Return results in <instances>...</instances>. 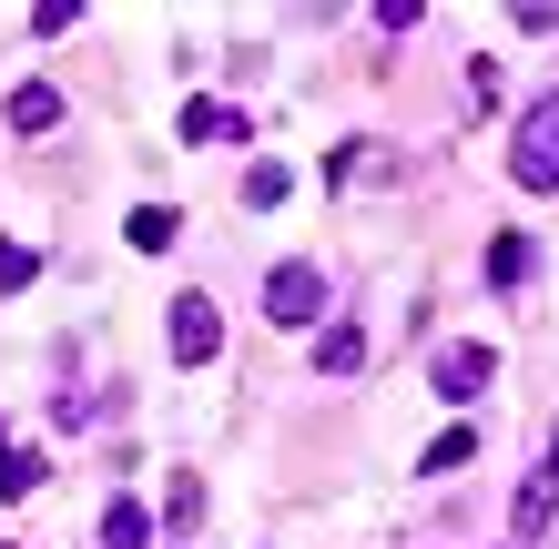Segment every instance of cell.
Here are the masks:
<instances>
[{"mask_svg":"<svg viewBox=\"0 0 559 549\" xmlns=\"http://www.w3.org/2000/svg\"><path fill=\"white\" fill-rule=\"evenodd\" d=\"M488 285H530V235H499V244H488Z\"/></svg>","mask_w":559,"mask_h":549,"instance_id":"30bf717a","label":"cell"},{"mask_svg":"<svg viewBox=\"0 0 559 549\" xmlns=\"http://www.w3.org/2000/svg\"><path fill=\"white\" fill-rule=\"evenodd\" d=\"M549 509H559V478H530V489L509 499V520H519V539H539V529H549Z\"/></svg>","mask_w":559,"mask_h":549,"instance_id":"ba28073f","label":"cell"},{"mask_svg":"<svg viewBox=\"0 0 559 549\" xmlns=\"http://www.w3.org/2000/svg\"><path fill=\"white\" fill-rule=\"evenodd\" d=\"M31 285V244H0V296H21Z\"/></svg>","mask_w":559,"mask_h":549,"instance_id":"9a60e30c","label":"cell"},{"mask_svg":"<svg viewBox=\"0 0 559 549\" xmlns=\"http://www.w3.org/2000/svg\"><path fill=\"white\" fill-rule=\"evenodd\" d=\"M509 174H519V183H539V193H559V103H539L530 122H519V143H509Z\"/></svg>","mask_w":559,"mask_h":549,"instance_id":"6da1fadb","label":"cell"},{"mask_svg":"<svg viewBox=\"0 0 559 549\" xmlns=\"http://www.w3.org/2000/svg\"><path fill=\"white\" fill-rule=\"evenodd\" d=\"M214 346H224L214 296H174V357H183V367H214Z\"/></svg>","mask_w":559,"mask_h":549,"instance_id":"277c9868","label":"cell"},{"mask_svg":"<svg viewBox=\"0 0 559 549\" xmlns=\"http://www.w3.org/2000/svg\"><path fill=\"white\" fill-rule=\"evenodd\" d=\"M143 539H153V509L143 499H112L103 509V549H143Z\"/></svg>","mask_w":559,"mask_h":549,"instance_id":"8992f818","label":"cell"},{"mask_svg":"<svg viewBox=\"0 0 559 549\" xmlns=\"http://www.w3.org/2000/svg\"><path fill=\"white\" fill-rule=\"evenodd\" d=\"M11 122H21V133H51V122H61V92L51 82H21L11 92Z\"/></svg>","mask_w":559,"mask_h":549,"instance_id":"52a82bcc","label":"cell"},{"mask_svg":"<svg viewBox=\"0 0 559 549\" xmlns=\"http://www.w3.org/2000/svg\"><path fill=\"white\" fill-rule=\"evenodd\" d=\"M133 244H143V254L174 244V204H143V214H133Z\"/></svg>","mask_w":559,"mask_h":549,"instance_id":"4fadbf2b","label":"cell"},{"mask_svg":"<svg viewBox=\"0 0 559 549\" xmlns=\"http://www.w3.org/2000/svg\"><path fill=\"white\" fill-rule=\"evenodd\" d=\"M356 357H367V346H356L346 326H336V336H325V346H316V367H325V377H356Z\"/></svg>","mask_w":559,"mask_h":549,"instance_id":"5bb4252c","label":"cell"},{"mask_svg":"<svg viewBox=\"0 0 559 549\" xmlns=\"http://www.w3.org/2000/svg\"><path fill=\"white\" fill-rule=\"evenodd\" d=\"M539 478H559V428H549V458H539Z\"/></svg>","mask_w":559,"mask_h":549,"instance_id":"2e32d148","label":"cell"},{"mask_svg":"<svg viewBox=\"0 0 559 549\" xmlns=\"http://www.w3.org/2000/svg\"><path fill=\"white\" fill-rule=\"evenodd\" d=\"M183 143H245V112L235 103H183Z\"/></svg>","mask_w":559,"mask_h":549,"instance_id":"5b68a950","label":"cell"},{"mask_svg":"<svg viewBox=\"0 0 559 549\" xmlns=\"http://www.w3.org/2000/svg\"><path fill=\"white\" fill-rule=\"evenodd\" d=\"M468 458H478V438H468V428H448V438H427V458H417V468H427V478H448V468H468Z\"/></svg>","mask_w":559,"mask_h":549,"instance_id":"8fae6325","label":"cell"},{"mask_svg":"<svg viewBox=\"0 0 559 549\" xmlns=\"http://www.w3.org/2000/svg\"><path fill=\"white\" fill-rule=\"evenodd\" d=\"M285 193H295L285 164H254V174H245V204H285Z\"/></svg>","mask_w":559,"mask_h":549,"instance_id":"7c38bea8","label":"cell"},{"mask_svg":"<svg viewBox=\"0 0 559 549\" xmlns=\"http://www.w3.org/2000/svg\"><path fill=\"white\" fill-rule=\"evenodd\" d=\"M41 447H0V499H31V489H41Z\"/></svg>","mask_w":559,"mask_h":549,"instance_id":"9c48e42d","label":"cell"},{"mask_svg":"<svg viewBox=\"0 0 559 549\" xmlns=\"http://www.w3.org/2000/svg\"><path fill=\"white\" fill-rule=\"evenodd\" d=\"M265 315H275V326H316V315H325V275H316V265H275Z\"/></svg>","mask_w":559,"mask_h":549,"instance_id":"7a4b0ae2","label":"cell"},{"mask_svg":"<svg viewBox=\"0 0 559 549\" xmlns=\"http://www.w3.org/2000/svg\"><path fill=\"white\" fill-rule=\"evenodd\" d=\"M499 377V346H438V367H427V386H438V397H478V386Z\"/></svg>","mask_w":559,"mask_h":549,"instance_id":"3957f363","label":"cell"}]
</instances>
